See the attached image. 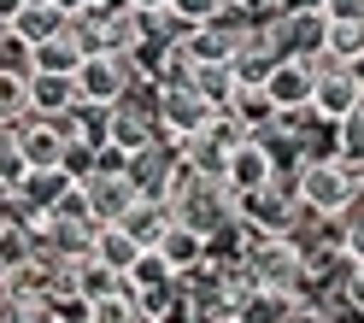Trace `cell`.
<instances>
[{"mask_svg": "<svg viewBox=\"0 0 364 323\" xmlns=\"http://www.w3.org/2000/svg\"><path fill=\"white\" fill-rule=\"evenodd\" d=\"M77 106V77H48V71H36L30 77V112L36 118H65V112Z\"/></svg>", "mask_w": 364, "mask_h": 323, "instance_id": "obj_15", "label": "cell"}, {"mask_svg": "<svg viewBox=\"0 0 364 323\" xmlns=\"http://www.w3.org/2000/svg\"><path fill=\"white\" fill-rule=\"evenodd\" d=\"M277 12H323V0H282Z\"/></svg>", "mask_w": 364, "mask_h": 323, "instance_id": "obj_31", "label": "cell"}, {"mask_svg": "<svg viewBox=\"0 0 364 323\" xmlns=\"http://www.w3.org/2000/svg\"><path fill=\"white\" fill-rule=\"evenodd\" d=\"M0 235H6V218H0Z\"/></svg>", "mask_w": 364, "mask_h": 323, "instance_id": "obj_37", "label": "cell"}, {"mask_svg": "<svg viewBox=\"0 0 364 323\" xmlns=\"http://www.w3.org/2000/svg\"><path fill=\"white\" fill-rule=\"evenodd\" d=\"M200 135H206V142H218L223 153H235V147H247V142H253V135H247V129H241V124H235L223 106H218L212 118H206V129H200Z\"/></svg>", "mask_w": 364, "mask_h": 323, "instance_id": "obj_26", "label": "cell"}, {"mask_svg": "<svg viewBox=\"0 0 364 323\" xmlns=\"http://www.w3.org/2000/svg\"><path fill=\"white\" fill-rule=\"evenodd\" d=\"M300 300L294 294H270V288H253L235 300V323H294Z\"/></svg>", "mask_w": 364, "mask_h": 323, "instance_id": "obj_17", "label": "cell"}, {"mask_svg": "<svg viewBox=\"0 0 364 323\" xmlns=\"http://www.w3.org/2000/svg\"><path fill=\"white\" fill-rule=\"evenodd\" d=\"M95 259H100L106 270H118V276H124L135 259H141V247H135L118 223H100V229H95Z\"/></svg>", "mask_w": 364, "mask_h": 323, "instance_id": "obj_20", "label": "cell"}, {"mask_svg": "<svg viewBox=\"0 0 364 323\" xmlns=\"http://www.w3.org/2000/svg\"><path fill=\"white\" fill-rule=\"evenodd\" d=\"M323 53L341 59V65H353V59L364 53V24H329V30H323Z\"/></svg>", "mask_w": 364, "mask_h": 323, "instance_id": "obj_23", "label": "cell"}, {"mask_svg": "<svg viewBox=\"0 0 364 323\" xmlns=\"http://www.w3.org/2000/svg\"><path fill=\"white\" fill-rule=\"evenodd\" d=\"M358 194V182L335 165V153H323V159H306L300 165V206L306 212H317V218H335L341 206H347Z\"/></svg>", "mask_w": 364, "mask_h": 323, "instance_id": "obj_3", "label": "cell"}, {"mask_svg": "<svg viewBox=\"0 0 364 323\" xmlns=\"http://www.w3.org/2000/svg\"><path fill=\"white\" fill-rule=\"evenodd\" d=\"M270 176H277L270 153H264L259 142H247V147H235V153H230V165H223V189H230L235 200H247V194H259Z\"/></svg>", "mask_w": 364, "mask_h": 323, "instance_id": "obj_11", "label": "cell"}, {"mask_svg": "<svg viewBox=\"0 0 364 323\" xmlns=\"http://www.w3.org/2000/svg\"><path fill=\"white\" fill-rule=\"evenodd\" d=\"M53 6H59V12H65V18H77V12H82V6H88V0H53Z\"/></svg>", "mask_w": 364, "mask_h": 323, "instance_id": "obj_34", "label": "cell"}, {"mask_svg": "<svg viewBox=\"0 0 364 323\" xmlns=\"http://www.w3.org/2000/svg\"><path fill=\"white\" fill-rule=\"evenodd\" d=\"M82 59H88L82 41L65 30V36H53V41H41V48H30V77H36V71H48V77H77Z\"/></svg>", "mask_w": 364, "mask_h": 323, "instance_id": "obj_16", "label": "cell"}, {"mask_svg": "<svg viewBox=\"0 0 364 323\" xmlns=\"http://www.w3.org/2000/svg\"><path fill=\"white\" fill-rule=\"evenodd\" d=\"M347 71H353V83H358V95H364V53H358V59L347 65Z\"/></svg>", "mask_w": 364, "mask_h": 323, "instance_id": "obj_35", "label": "cell"}, {"mask_svg": "<svg viewBox=\"0 0 364 323\" xmlns=\"http://www.w3.org/2000/svg\"><path fill=\"white\" fill-rule=\"evenodd\" d=\"M0 323H6V306H0Z\"/></svg>", "mask_w": 364, "mask_h": 323, "instance_id": "obj_39", "label": "cell"}, {"mask_svg": "<svg viewBox=\"0 0 364 323\" xmlns=\"http://www.w3.org/2000/svg\"><path fill=\"white\" fill-rule=\"evenodd\" d=\"M30 118H36V112H30V77L0 71V129H18Z\"/></svg>", "mask_w": 364, "mask_h": 323, "instance_id": "obj_21", "label": "cell"}, {"mask_svg": "<svg viewBox=\"0 0 364 323\" xmlns=\"http://www.w3.org/2000/svg\"><path fill=\"white\" fill-rule=\"evenodd\" d=\"M171 212H176V223H188L194 235L218 241L223 229H235V194L223 189L218 176H194V171H182V182L171 189Z\"/></svg>", "mask_w": 364, "mask_h": 323, "instance_id": "obj_1", "label": "cell"}, {"mask_svg": "<svg viewBox=\"0 0 364 323\" xmlns=\"http://www.w3.org/2000/svg\"><path fill=\"white\" fill-rule=\"evenodd\" d=\"M88 6H124V0H88Z\"/></svg>", "mask_w": 364, "mask_h": 323, "instance_id": "obj_36", "label": "cell"}, {"mask_svg": "<svg viewBox=\"0 0 364 323\" xmlns=\"http://www.w3.org/2000/svg\"><path fill=\"white\" fill-rule=\"evenodd\" d=\"M82 200H88V218H95V223H118L141 194H135L129 171H95L82 182Z\"/></svg>", "mask_w": 364, "mask_h": 323, "instance_id": "obj_7", "label": "cell"}, {"mask_svg": "<svg viewBox=\"0 0 364 323\" xmlns=\"http://www.w3.org/2000/svg\"><path fill=\"white\" fill-rule=\"evenodd\" d=\"M171 223H176L171 200H135L129 212L118 218V229H124V235H129L135 247H141V253H153L159 241H165V229H171Z\"/></svg>", "mask_w": 364, "mask_h": 323, "instance_id": "obj_12", "label": "cell"}, {"mask_svg": "<svg viewBox=\"0 0 364 323\" xmlns=\"http://www.w3.org/2000/svg\"><path fill=\"white\" fill-rule=\"evenodd\" d=\"M182 171H188V165H182V147L165 142V135L129 159V182H135V194H141V200H171V189L182 182Z\"/></svg>", "mask_w": 364, "mask_h": 323, "instance_id": "obj_6", "label": "cell"}, {"mask_svg": "<svg viewBox=\"0 0 364 323\" xmlns=\"http://www.w3.org/2000/svg\"><path fill=\"white\" fill-rule=\"evenodd\" d=\"M153 112H159V135H165V142H194V135L206 129V118H212V106L200 100L188 83H159Z\"/></svg>", "mask_w": 364, "mask_h": 323, "instance_id": "obj_5", "label": "cell"}, {"mask_svg": "<svg viewBox=\"0 0 364 323\" xmlns=\"http://www.w3.org/2000/svg\"><path fill=\"white\" fill-rule=\"evenodd\" d=\"M0 276H6V270H0Z\"/></svg>", "mask_w": 364, "mask_h": 323, "instance_id": "obj_40", "label": "cell"}, {"mask_svg": "<svg viewBox=\"0 0 364 323\" xmlns=\"http://www.w3.org/2000/svg\"><path fill=\"white\" fill-rule=\"evenodd\" d=\"M6 30L24 41V48H41V41H53V36H65V30H71V18H65L53 0H41V6H18V18H12Z\"/></svg>", "mask_w": 364, "mask_h": 323, "instance_id": "obj_14", "label": "cell"}, {"mask_svg": "<svg viewBox=\"0 0 364 323\" xmlns=\"http://www.w3.org/2000/svg\"><path fill=\"white\" fill-rule=\"evenodd\" d=\"M135 88V71H129V59H118V53H88L82 65H77V100L82 106H118L124 95Z\"/></svg>", "mask_w": 364, "mask_h": 323, "instance_id": "obj_4", "label": "cell"}, {"mask_svg": "<svg viewBox=\"0 0 364 323\" xmlns=\"http://www.w3.org/2000/svg\"><path fill=\"white\" fill-rule=\"evenodd\" d=\"M18 6H24V0H0V30H6L12 18H18Z\"/></svg>", "mask_w": 364, "mask_h": 323, "instance_id": "obj_32", "label": "cell"}, {"mask_svg": "<svg viewBox=\"0 0 364 323\" xmlns=\"http://www.w3.org/2000/svg\"><path fill=\"white\" fill-rule=\"evenodd\" d=\"M182 83H188L212 112L230 106V95H235V71H230V65H188V77H182Z\"/></svg>", "mask_w": 364, "mask_h": 323, "instance_id": "obj_19", "label": "cell"}, {"mask_svg": "<svg viewBox=\"0 0 364 323\" xmlns=\"http://www.w3.org/2000/svg\"><path fill=\"white\" fill-rule=\"evenodd\" d=\"M358 100H364V95H358V83H353V71H347V65L323 71V77H317V88H311V112H317V118H323L329 129H335L341 118H347V112H353Z\"/></svg>", "mask_w": 364, "mask_h": 323, "instance_id": "obj_10", "label": "cell"}, {"mask_svg": "<svg viewBox=\"0 0 364 323\" xmlns=\"http://www.w3.org/2000/svg\"><path fill=\"white\" fill-rule=\"evenodd\" d=\"M88 312H95V300H82L77 288H59V294L48 300V317H53V323H88Z\"/></svg>", "mask_w": 364, "mask_h": 323, "instance_id": "obj_27", "label": "cell"}, {"mask_svg": "<svg viewBox=\"0 0 364 323\" xmlns=\"http://www.w3.org/2000/svg\"><path fill=\"white\" fill-rule=\"evenodd\" d=\"M223 6H230V0H171V12L182 18V24H194V30H200V24H212Z\"/></svg>", "mask_w": 364, "mask_h": 323, "instance_id": "obj_28", "label": "cell"}, {"mask_svg": "<svg viewBox=\"0 0 364 323\" xmlns=\"http://www.w3.org/2000/svg\"><path fill=\"white\" fill-rule=\"evenodd\" d=\"M223 112H230V118H235L247 135H253V142H259V135H264L270 124H277V106H270V95H264V88H235Z\"/></svg>", "mask_w": 364, "mask_h": 323, "instance_id": "obj_18", "label": "cell"}, {"mask_svg": "<svg viewBox=\"0 0 364 323\" xmlns=\"http://www.w3.org/2000/svg\"><path fill=\"white\" fill-rule=\"evenodd\" d=\"M247 270H253V282L270 288V294H294L306 300V270H300V247L288 235H264L247 247Z\"/></svg>", "mask_w": 364, "mask_h": 323, "instance_id": "obj_2", "label": "cell"}, {"mask_svg": "<svg viewBox=\"0 0 364 323\" xmlns=\"http://www.w3.org/2000/svg\"><path fill=\"white\" fill-rule=\"evenodd\" d=\"M124 6H135V12H159V6H171V0H124Z\"/></svg>", "mask_w": 364, "mask_h": 323, "instance_id": "obj_33", "label": "cell"}, {"mask_svg": "<svg viewBox=\"0 0 364 323\" xmlns=\"http://www.w3.org/2000/svg\"><path fill=\"white\" fill-rule=\"evenodd\" d=\"M329 24H364V0H323Z\"/></svg>", "mask_w": 364, "mask_h": 323, "instance_id": "obj_29", "label": "cell"}, {"mask_svg": "<svg viewBox=\"0 0 364 323\" xmlns=\"http://www.w3.org/2000/svg\"><path fill=\"white\" fill-rule=\"evenodd\" d=\"M311 88H317L311 65H306L300 53H282V65H277L270 83H264V95H270V106H277V112H300V106H311Z\"/></svg>", "mask_w": 364, "mask_h": 323, "instance_id": "obj_9", "label": "cell"}, {"mask_svg": "<svg viewBox=\"0 0 364 323\" xmlns=\"http://www.w3.org/2000/svg\"><path fill=\"white\" fill-rule=\"evenodd\" d=\"M71 288H77L82 300H106V294H118V288H124V276H118V270H106L95 253H88L82 265H71Z\"/></svg>", "mask_w": 364, "mask_h": 323, "instance_id": "obj_22", "label": "cell"}, {"mask_svg": "<svg viewBox=\"0 0 364 323\" xmlns=\"http://www.w3.org/2000/svg\"><path fill=\"white\" fill-rule=\"evenodd\" d=\"M24 176H30V165H24V153H18V135L0 129V194H6V189H24Z\"/></svg>", "mask_w": 364, "mask_h": 323, "instance_id": "obj_25", "label": "cell"}, {"mask_svg": "<svg viewBox=\"0 0 364 323\" xmlns=\"http://www.w3.org/2000/svg\"><path fill=\"white\" fill-rule=\"evenodd\" d=\"M24 6H41V0H24Z\"/></svg>", "mask_w": 364, "mask_h": 323, "instance_id": "obj_38", "label": "cell"}, {"mask_svg": "<svg viewBox=\"0 0 364 323\" xmlns=\"http://www.w3.org/2000/svg\"><path fill=\"white\" fill-rule=\"evenodd\" d=\"M18 153H24V165L30 171H59V147H65V135L48 124V118H30V124H18Z\"/></svg>", "mask_w": 364, "mask_h": 323, "instance_id": "obj_13", "label": "cell"}, {"mask_svg": "<svg viewBox=\"0 0 364 323\" xmlns=\"http://www.w3.org/2000/svg\"><path fill=\"white\" fill-rule=\"evenodd\" d=\"M88 323H147V317H141V306L129 300V288H118V294L95 300V312H88Z\"/></svg>", "mask_w": 364, "mask_h": 323, "instance_id": "obj_24", "label": "cell"}, {"mask_svg": "<svg viewBox=\"0 0 364 323\" xmlns=\"http://www.w3.org/2000/svg\"><path fill=\"white\" fill-rule=\"evenodd\" d=\"M153 253L165 259V270L176 276V282H188L194 270H206V259H212V241H206V235H194L188 223H171V229H165V241H159Z\"/></svg>", "mask_w": 364, "mask_h": 323, "instance_id": "obj_8", "label": "cell"}, {"mask_svg": "<svg viewBox=\"0 0 364 323\" xmlns=\"http://www.w3.org/2000/svg\"><path fill=\"white\" fill-rule=\"evenodd\" d=\"M341 253H347V265H353V270H364V223L341 235Z\"/></svg>", "mask_w": 364, "mask_h": 323, "instance_id": "obj_30", "label": "cell"}]
</instances>
